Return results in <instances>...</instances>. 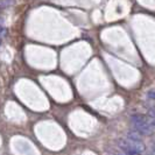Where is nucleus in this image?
Segmentation results:
<instances>
[{
	"mask_svg": "<svg viewBox=\"0 0 155 155\" xmlns=\"http://www.w3.org/2000/svg\"><path fill=\"white\" fill-rule=\"evenodd\" d=\"M118 146L121 148V150L126 152L128 155H141L139 154L137 150H134L133 147L130 143V140L128 139H119L118 140Z\"/></svg>",
	"mask_w": 155,
	"mask_h": 155,
	"instance_id": "f257e3e1",
	"label": "nucleus"
},
{
	"mask_svg": "<svg viewBox=\"0 0 155 155\" xmlns=\"http://www.w3.org/2000/svg\"><path fill=\"white\" fill-rule=\"evenodd\" d=\"M0 13H1V9H0Z\"/></svg>",
	"mask_w": 155,
	"mask_h": 155,
	"instance_id": "0eeeda50",
	"label": "nucleus"
},
{
	"mask_svg": "<svg viewBox=\"0 0 155 155\" xmlns=\"http://www.w3.org/2000/svg\"><path fill=\"white\" fill-rule=\"evenodd\" d=\"M127 139L132 141H142V134H140L138 131H130L127 132Z\"/></svg>",
	"mask_w": 155,
	"mask_h": 155,
	"instance_id": "7ed1b4c3",
	"label": "nucleus"
},
{
	"mask_svg": "<svg viewBox=\"0 0 155 155\" xmlns=\"http://www.w3.org/2000/svg\"><path fill=\"white\" fill-rule=\"evenodd\" d=\"M130 143L133 147V149L137 150L139 154H143L146 152V149H147L142 141H132V140H130Z\"/></svg>",
	"mask_w": 155,
	"mask_h": 155,
	"instance_id": "f03ea898",
	"label": "nucleus"
},
{
	"mask_svg": "<svg viewBox=\"0 0 155 155\" xmlns=\"http://www.w3.org/2000/svg\"><path fill=\"white\" fill-rule=\"evenodd\" d=\"M117 155H128L126 152H124V150H121V152H119V153H117Z\"/></svg>",
	"mask_w": 155,
	"mask_h": 155,
	"instance_id": "39448f33",
	"label": "nucleus"
},
{
	"mask_svg": "<svg viewBox=\"0 0 155 155\" xmlns=\"http://www.w3.org/2000/svg\"><path fill=\"white\" fill-rule=\"evenodd\" d=\"M0 45H1V38H0Z\"/></svg>",
	"mask_w": 155,
	"mask_h": 155,
	"instance_id": "423d86ee",
	"label": "nucleus"
},
{
	"mask_svg": "<svg viewBox=\"0 0 155 155\" xmlns=\"http://www.w3.org/2000/svg\"><path fill=\"white\" fill-rule=\"evenodd\" d=\"M147 97L148 98H149V99H154V91H153V90H149V91H148L147 92Z\"/></svg>",
	"mask_w": 155,
	"mask_h": 155,
	"instance_id": "20e7f679",
	"label": "nucleus"
}]
</instances>
